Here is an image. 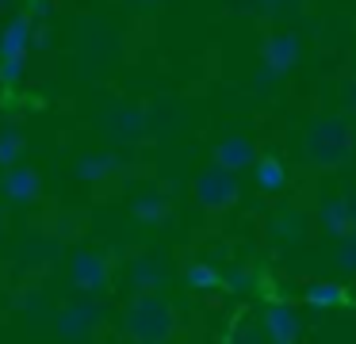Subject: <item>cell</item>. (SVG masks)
I'll return each instance as SVG.
<instances>
[{"label": "cell", "instance_id": "7a4b0ae2", "mask_svg": "<svg viewBox=\"0 0 356 344\" xmlns=\"http://www.w3.org/2000/svg\"><path fill=\"white\" fill-rule=\"evenodd\" d=\"M356 153V126L348 115H314L302 126V157L314 168H345Z\"/></svg>", "mask_w": 356, "mask_h": 344}, {"label": "cell", "instance_id": "30bf717a", "mask_svg": "<svg viewBox=\"0 0 356 344\" xmlns=\"http://www.w3.org/2000/svg\"><path fill=\"white\" fill-rule=\"evenodd\" d=\"M172 279V272L165 268V260L157 252H138L127 260V283L131 290H165Z\"/></svg>", "mask_w": 356, "mask_h": 344}, {"label": "cell", "instance_id": "44dd1931", "mask_svg": "<svg viewBox=\"0 0 356 344\" xmlns=\"http://www.w3.org/2000/svg\"><path fill=\"white\" fill-rule=\"evenodd\" d=\"M307 0H230L234 12H249V15H272V19H291L302 12Z\"/></svg>", "mask_w": 356, "mask_h": 344}, {"label": "cell", "instance_id": "5bb4252c", "mask_svg": "<svg viewBox=\"0 0 356 344\" xmlns=\"http://www.w3.org/2000/svg\"><path fill=\"white\" fill-rule=\"evenodd\" d=\"M268 234H272V241H280V245H302L310 234L307 211H299V206H276V211L268 214Z\"/></svg>", "mask_w": 356, "mask_h": 344}, {"label": "cell", "instance_id": "d6986e66", "mask_svg": "<svg viewBox=\"0 0 356 344\" xmlns=\"http://www.w3.org/2000/svg\"><path fill=\"white\" fill-rule=\"evenodd\" d=\"M180 279H184V287L192 290V295H211V290L222 287V272H218L211 260H188V264L180 268Z\"/></svg>", "mask_w": 356, "mask_h": 344}, {"label": "cell", "instance_id": "e575fe53", "mask_svg": "<svg viewBox=\"0 0 356 344\" xmlns=\"http://www.w3.org/2000/svg\"><path fill=\"white\" fill-rule=\"evenodd\" d=\"M345 203H348V214H353V222H356V183L345 191Z\"/></svg>", "mask_w": 356, "mask_h": 344}, {"label": "cell", "instance_id": "ba28073f", "mask_svg": "<svg viewBox=\"0 0 356 344\" xmlns=\"http://www.w3.org/2000/svg\"><path fill=\"white\" fill-rule=\"evenodd\" d=\"M257 321H261L264 341H272V344H295L307 333V321H302V313L291 302H268Z\"/></svg>", "mask_w": 356, "mask_h": 344}, {"label": "cell", "instance_id": "484cf974", "mask_svg": "<svg viewBox=\"0 0 356 344\" xmlns=\"http://www.w3.org/2000/svg\"><path fill=\"white\" fill-rule=\"evenodd\" d=\"M333 268L345 275H356V226L345 229L337 237V249H333Z\"/></svg>", "mask_w": 356, "mask_h": 344}, {"label": "cell", "instance_id": "d6a6232c", "mask_svg": "<svg viewBox=\"0 0 356 344\" xmlns=\"http://www.w3.org/2000/svg\"><path fill=\"white\" fill-rule=\"evenodd\" d=\"M131 8H138V12H154L157 4H165V0H127Z\"/></svg>", "mask_w": 356, "mask_h": 344}, {"label": "cell", "instance_id": "1f68e13d", "mask_svg": "<svg viewBox=\"0 0 356 344\" xmlns=\"http://www.w3.org/2000/svg\"><path fill=\"white\" fill-rule=\"evenodd\" d=\"M341 104H345V115H356V76L341 88Z\"/></svg>", "mask_w": 356, "mask_h": 344}, {"label": "cell", "instance_id": "d4e9b609", "mask_svg": "<svg viewBox=\"0 0 356 344\" xmlns=\"http://www.w3.org/2000/svg\"><path fill=\"white\" fill-rule=\"evenodd\" d=\"M24 149H27L24 126H16V122H4V126H0V168L16 165V161L24 157Z\"/></svg>", "mask_w": 356, "mask_h": 344}, {"label": "cell", "instance_id": "ac0fdd59", "mask_svg": "<svg viewBox=\"0 0 356 344\" xmlns=\"http://www.w3.org/2000/svg\"><path fill=\"white\" fill-rule=\"evenodd\" d=\"M348 298V290L341 287L337 279H310L302 287V302H307L310 313H325V310H337L341 302Z\"/></svg>", "mask_w": 356, "mask_h": 344}, {"label": "cell", "instance_id": "8d00e7d4", "mask_svg": "<svg viewBox=\"0 0 356 344\" xmlns=\"http://www.w3.org/2000/svg\"><path fill=\"white\" fill-rule=\"evenodd\" d=\"M0 237H4V206H0Z\"/></svg>", "mask_w": 356, "mask_h": 344}, {"label": "cell", "instance_id": "4fadbf2b", "mask_svg": "<svg viewBox=\"0 0 356 344\" xmlns=\"http://www.w3.org/2000/svg\"><path fill=\"white\" fill-rule=\"evenodd\" d=\"M253 188L261 195H284L287 183H291V172H287V161L276 157V153H257L253 165Z\"/></svg>", "mask_w": 356, "mask_h": 344}, {"label": "cell", "instance_id": "9a60e30c", "mask_svg": "<svg viewBox=\"0 0 356 344\" xmlns=\"http://www.w3.org/2000/svg\"><path fill=\"white\" fill-rule=\"evenodd\" d=\"M31 27L27 12H8V19L0 23V58H27L31 50Z\"/></svg>", "mask_w": 356, "mask_h": 344}, {"label": "cell", "instance_id": "ffe728a7", "mask_svg": "<svg viewBox=\"0 0 356 344\" xmlns=\"http://www.w3.org/2000/svg\"><path fill=\"white\" fill-rule=\"evenodd\" d=\"M19 256L31 268H47V264H54V260H62V241H58V237H47V234H31L19 245Z\"/></svg>", "mask_w": 356, "mask_h": 344}, {"label": "cell", "instance_id": "9c48e42d", "mask_svg": "<svg viewBox=\"0 0 356 344\" xmlns=\"http://www.w3.org/2000/svg\"><path fill=\"white\" fill-rule=\"evenodd\" d=\"M302 58V38L295 35V31H272V35H264L261 42V61L268 69H276L280 76H287L295 65H299Z\"/></svg>", "mask_w": 356, "mask_h": 344}, {"label": "cell", "instance_id": "f1b7e54d", "mask_svg": "<svg viewBox=\"0 0 356 344\" xmlns=\"http://www.w3.org/2000/svg\"><path fill=\"white\" fill-rule=\"evenodd\" d=\"M280 81H284V76L261 61V65H257V73H253V96H272V92L280 88Z\"/></svg>", "mask_w": 356, "mask_h": 344}, {"label": "cell", "instance_id": "4316f807", "mask_svg": "<svg viewBox=\"0 0 356 344\" xmlns=\"http://www.w3.org/2000/svg\"><path fill=\"white\" fill-rule=\"evenodd\" d=\"M27 76V58H0V88H19Z\"/></svg>", "mask_w": 356, "mask_h": 344}, {"label": "cell", "instance_id": "8992f818", "mask_svg": "<svg viewBox=\"0 0 356 344\" xmlns=\"http://www.w3.org/2000/svg\"><path fill=\"white\" fill-rule=\"evenodd\" d=\"M100 130L108 134V142L115 145H138L149 134L146 126V107L127 104V99H111L100 111Z\"/></svg>", "mask_w": 356, "mask_h": 344}, {"label": "cell", "instance_id": "f546056e", "mask_svg": "<svg viewBox=\"0 0 356 344\" xmlns=\"http://www.w3.org/2000/svg\"><path fill=\"white\" fill-rule=\"evenodd\" d=\"M54 0H24V12H27V19L31 23H47V19H54Z\"/></svg>", "mask_w": 356, "mask_h": 344}, {"label": "cell", "instance_id": "836d02e7", "mask_svg": "<svg viewBox=\"0 0 356 344\" xmlns=\"http://www.w3.org/2000/svg\"><path fill=\"white\" fill-rule=\"evenodd\" d=\"M180 188H184L180 180H165V183H161V191H165L169 199H172V195H180Z\"/></svg>", "mask_w": 356, "mask_h": 344}, {"label": "cell", "instance_id": "cb8c5ba5", "mask_svg": "<svg viewBox=\"0 0 356 344\" xmlns=\"http://www.w3.org/2000/svg\"><path fill=\"white\" fill-rule=\"evenodd\" d=\"M12 310L16 313H24V318H31V321H42V318H50V298H47V290H39V287H24L16 298H12Z\"/></svg>", "mask_w": 356, "mask_h": 344}, {"label": "cell", "instance_id": "5b68a950", "mask_svg": "<svg viewBox=\"0 0 356 344\" xmlns=\"http://www.w3.org/2000/svg\"><path fill=\"white\" fill-rule=\"evenodd\" d=\"M70 287L77 295L104 298L111 290V256L96 249H77L70 256Z\"/></svg>", "mask_w": 356, "mask_h": 344}, {"label": "cell", "instance_id": "52a82bcc", "mask_svg": "<svg viewBox=\"0 0 356 344\" xmlns=\"http://www.w3.org/2000/svg\"><path fill=\"white\" fill-rule=\"evenodd\" d=\"M42 199V172L31 165H8L0 168V203L8 206H35Z\"/></svg>", "mask_w": 356, "mask_h": 344}, {"label": "cell", "instance_id": "e0dca14e", "mask_svg": "<svg viewBox=\"0 0 356 344\" xmlns=\"http://www.w3.org/2000/svg\"><path fill=\"white\" fill-rule=\"evenodd\" d=\"M119 168H123V157L111 149H92L85 153V157H77V165H73V176H77L81 183H104L108 176H115Z\"/></svg>", "mask_w": 356, "mask_h": 344}, {"label": "cell", "instance_id": "6da1fadb", "mask_svg": "<svg viewBox=\"0 0 356 344\" xmlns=\"http://www.w3.org/2000/svg\"><path fill=\"white\" fill-rule=\"evenodd\" d=\"M127 341L138 344H169L180 333V318L177 306L161 295V290H134L123 306V318H119Z\"/></svg>", "mask_w": 356, "mask_h": 344}, {"label": "cell", "instance_id": "7c38bea8", "mask_svg": "<svg viewBox=\"0 0 356 344\" xmlns=\"http://www.w3.org/2000/svg\"><path fill=\"white\" fill-rule=\"evenodd\" d=\"M211 161L222 168H234V172H245L257 161V142L249 134H222L211 145Z\"/></svg>", "mask_w": 356, "mask_h": 344}, {"label": "cell", "instance_id": "603a6c76", "mask_svg": "<svg viewBox=\"0 0 356 344\" xmlns=\"http://www.w3.org/2000/svg\"><path fill=\"white\" fill-rule=\"evenodd\" d=\"M222 287L230 290V295L245 298V295H253V290L261 287V275H257L253 264H230L222 272Z\"/></svg>", "mask_w": 356, "mask_h": 344}, {"label": "cell", "instance_id": "4dcf8cb0", "mask_svg": "<svg viewBox=\"0 0 356 344\" xmlns=\"http://www.w3.org/2000/svg\"><path fill=\"white\" fill-rule=\"evenodd\" d=\"M50 46H54V35H50V27L47 23H35L31 27V50H50Z\"/></svg>", "mask_w": 356, "mask_h": 344}, {"label": "cell", "instance_id": "7402d4cb", "mask_svg": "<svg viewBox=\"0 0 356 344\" xmlns=\"http://www.w3.org/2000/svg\"><path fill=\"white\" fill-rule=\"evenodd\" d=\"M177 122H180L177 99L161 96V99H154V104L146 107V126H149V134H169V130H177Z\"/></svg>", "mask_w": 356, "mask_h": 344}, {"label": "cell", "instance_id": "3957f363", "mask_svg": "<svg viewBox=\"0 0 356 344\" xmlns=\"http://www.w3.org/2000/svg\"><path fill=\"white\" fill-rule=\"evenodd\" d=\"M192 199H195V206H200V211H207V214L234 211V206L241 203V180H238V172L211 161V165L192 180Z\"/></svg>", "mask_w": 356, "mask_h": 344}, {"label": "cell", "instance_id": "277c9868", "mask_svg": "<svg viewBox=\"0 0 356 344\" xmlns=\"http://www.w3.org/2000/svg\"><path fill=\"white\" fill-rule=\"evenodd\" d=\"M54 318V336L58 341H92L100 333V325L108 321V302L104 298H92V295H81L77 302L62 306V310L50 313Z\"/></svg>", "mask_w": 356, "mask_h": 344}, {"label": "cell", "instance_id": "8fae6325", "mask_svg": "<svg viewBox=\"0 0 356 344\" xmlns=\"http://www.w3.org/2000/svg\"><path fill=\"white\" fill-rule=\"evenodd\" d=\"M131 218L146 229H165L172 222V199L161 188H149L131 199Z\"/></svg>", "mask_w": 356, "mask_h": 344}, {"label": "cell", "instance_id": "d590c367", "mask_svg": "<svg viewBox=\"0 0 356 344\" xmlns=\"http://www.w3.org/2000/svg\"><path fill=\"white\" fill-rule=\"evenodd\" d=\"M19 4H24V0H0V15H4V12H16Z\"/></svg>", "mask_w": 356, "mask_h": 344}, {"label": "cell", "instance_id": "2e32d148", "mask_svg": "<svg viewBox=\"0 0 356 344\" xmlns=\"http://www.w3.org/2000/svg\"><path fill=\"white\" fill-rule=\"evenodd\" d=\"M314 226L322 229L325 237H333V241H337L345 229H353L356 222H353V214H348L345 195H322V203L314 206Z\"/></svg>", "mask_w": 356, "mask_h": 344}, {"label": "cell", "instance_id": "83f0119b", "mask_svg": "<svg viewBox=\"0 0 356 344\" xmlns=\"http://www.w3.org/2000/svg\"><path fill=\"white\" fill-rule=\"evenodd\" d=\"M226 341H234V344H257V341H264V333H261V321H253V318H241L238 325L226 333Z\"/></svg>", "mask_w": 356, "mask_h": 344}]
</instances>
